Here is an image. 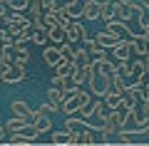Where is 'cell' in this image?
<instances>
[{
    "mask_svg": "<svg viewBox=\"0 0 149 146\" xmlns=\"http://www.w3.org/2000/svg\"><path fill=\"white\" fill-rule=\"evenodd\" d=\"M25 77H27V69L22 67V64H17V62L8 64V67L3 69V74H0V79H3L5 84H20Z\"/></svg>",
    "mask_w": 149,
    "mask_h": 146,
    "instance_id": "1",
    "label": "cell"
},
{
    "mask_svg": "<svg viewBox=\"0 0 149 146\" xmlns=\"http://www.w3.org/2000/svg\"><path fill=\"white\" fill-rule=\"evenodd\" d=\"M109 52H112V57H114V62H127V60L132 57V37H119Z\"/></svg>",
    "mask_w": 149,
    "mask_h": 146,
    "instance_id": "2",
    "label": "cell"
},
{
    "mask_svg": "<svg viewBox=\"0 0 149 146\" xmlns=\"http://www.w3.org/2000/svg\"><path fill=\"white\" fill-rule=\"evenodd\" d=\"M10 109H13V116H20V119H25L27 124H35V109H32L25 99H13Z\"/></svg>",
    "mask_w": 149,
    "mask_h": 146,
    "instance_id": "3",
    "label": "cell"
},
{
    "mask_svg": "<svg viewBox=\"0 0 149 146\" xmlns=\"http://www.w3.org/2000/svg\"><path fill=\"white\" fill-rule=\"evenodd\" d=\"M85 35H87V30H85V27H82L77 20L70 22V27H67V42H72V45H80V42L85 40Z\"/></svg>",
    "mask_w": 149,
    "mask_h": 146,
    "instance_id": "4",
    "label": "cell"
},
{
    "mask_svg": "<svg viewBox=\"0 0 149 146\" xmlns=\"http://www.w3.org/2000/svg\"><path fill=\"white\" fill-rule=\"evenodd\" d=\"M132 52L134 55H139V57H147L149 55V35H137V37H132Z\"/></svg>",
    "mask_w": 149,
    "mask_h": 146,
    "instance_id": "5",
    "label": "cell"
},
{
    "mask_svg": "<svg viewBox=\"0 0 149 146\" xmlns=\"http://www.w3.org/2000/svg\"><path fill=\"white\" fill-rule=\"evenodd\" d=\"M82 17L90 22L100 20V0H85L82 3Z\"/></svg>",
    "mask_w": 149,
    "mask_h": 146,
    "instance_id": "6",
    "label": "cell"
},
{
    "mask_svg": "<svg viewBox=\"0 0 149 146\" xmlns=\"http://www.w3.org/2000/svg\"><path fill=\"white\" fill-rule=\"evenodd\" d=\"M45 32H47V40L52 45H62L67 40V27H62V25H50Z\"/></svg>",
    "mask_w": 149,
    "mask_h": 146,
    "instance_id": "7",
    "label": "cell"
},
{
    "mask_svg": "<svg viewBox=\"0 0 149 146\" xmlns=\"http://www.w3.org/2000/svg\"><path fill=\"white\" fill-rule=\"evenodd\" d=\"M62 60V52H60V47H42V62L47 64V67H55V64Z\"/></svg>",
    "mask_w": 149,
    "mask_h": 146,
    "instance_id": "8",
    "label": "cell"
},
{
    "mask_svg": "<svg viewBox=\"0 0 149 146\" xmlns=\"http://www.w3.org/2000/svg\"><path fill=\"white\" fill-rule=\"evenodd\" d=\"M65 129L67 131H82V129H87V126H90V121L85 119V116H77V114H72V116H67V119H65Z\"/></svg>",
    "mask_w": 149,
    "mask_h": 146,
    "instance_id": "9",
    "label": "cell"
},
{
    "mask_svg": "<svg viewBox=\"0 0 149 146\" xmlns=\"http://www.w3.org/2000/svg\"><path fill=\"white\" fill-rule=\"evenodd\" d=\"M90 62H92V57H90L87 45L85 47H74V55H72V64H74V67H87Z\"/></svg>",
    "mask_w": 149,
    "mask_h": 146,
    "instance_id": "10",
    "label": "cell"
},
{
    "mask_svg": "<svg viewBox=\"0 0 149 146\" xmlns=\"http://www.w3.org/2000/svg\"><path fill=\"white\" fill-rule=\"evenodd\" d=\"M114 15L119 17V20H124V22H129V20H134V8L129 5V3H114Z\"/></svg>",
    "mask_w": 149,
    "mask_h": 146,
    "instance_id": "11",
    "label": "cell"
},
{
    "mask_svg": "<svg viewBox=\"0 0 149 146\" xmlns=\"http://www.w3.org/2000/svg\"><path fill=\"white\" fill-rule=\"evenodd\" d=\"M62 12L70 17V20L82 17V0H67V5H62Z\"/></svg>",
    "mask_w": 149,
    "mask_h": 146,
    "instance_id": "12",
    "label": "cell"
},
{
    "mask_svg": "<svg viewBox=\"0 0 149 146\" xmlns=\"http://www.w3.org/2000/svg\"><path fill=\"white\" fill-rule=\"evenodd\" d=\"M85 45H87V50H90V57H92V60H104V57H109V50L102 47L97 40H90V42H85Z\"/></svg>",
    "mask_w": 149,
    "mask_h": 146,
    "instance_id": "13",
    "label": "cell"
},
{
    "mask_svg": "<svg viewBox=\"0 0 149 146\" xmlns=\"http://www.w3.org/2000/svg\"><path fill=\"white\" fill-rule=\"evenodd\" d=\"M95 40L100 42L102 47H107V50H112V47H114V42H117L119 37L114 35V32H109V30H104V27H102V30H100V32L95 35Z\"/></svg>",
    "mask_w": 149,
    "mask_h": 146,
    "instance_id": "14",
    "label": "cell"
},
{
    "mask_svg": "<svg viewBox=\"0 0 149 146\" xmlns=\"http://www.w3.org/2000/svg\"><path fill=\"white\" fill-rule=\"evenodd\" d=\"M13 57H15L17 64L27 67V62H30V50H27V45H13Z\"/></svg>",
    "mask_w": 149,
    "mask_h": 146,
    "instance_id": "15",
    "label": "cell"
},
{
    "mask_svg": "<svg viewBox=\"0 0 149 146\" xmlns=\"http://www.w3.org/2000/svg\"><path fill=\"white\" fill-rule=\"evenodd\" d=\"M45 99H47L50 104H55V107H62V102H65V92H62V89H57V87H47V92H45Z\"/></svg>",
    "mask_w": 149,
    "mask_h": 146,
    "instance_id": "16",
    "label": "cell"
},
{
    "mask_svg": "<svg viewBox=\"0 0 149 146\" xmlns=\"http://www.w3.org/2000/svg\"><path fill=\"white\" fill-rule=\"evenodd\" d=\"M60 111H62V114H67V116L80 114V102H77V97H67V99L62 102V107H60Z\"/></svg>",
    "mask_w": 149,
    "mask_h": 146,
    "instance_id": "17",
    "label": "cell"
},
{
    "mask_svg": "<svg viewBox=\"0 0 149 146\" xmlns=\"http://www.w3.org/2000/svg\"><path fill=\"white\" fill-rule=\"evenodd\" d=\"M35 129H37V134H47V131H52V119H50L47 114L35 116Z\"/></svg>",
    "mask_w": 149,
    "mask_h": 146,
    "instance_id": "18",
    "label": "cell"
},
{
    "mask_svg": "<svg viewBox=\"0 0 149 146\" xmlns=\"http://www.w3.org/2000/svg\"><path fill=\"white\" fill-rule=\"evenodd\" d=\"M70 79H72L74 84L85 87V84H87V67H74V64H72V72H70Z\"/></svg>",
    "mask_w": 149,
    "mask_h": 146,
    "instance_id": "19",
    "label": "cell"
},
{
    "mask_svg": "<svg viewBox=\"0 0 149 146\" xmlns=\"http://www.w3.org/2000/svg\"><path fill=\"white\" fill-rule=\"evenodd\" d=\"M52 69H55V74H60V77H67V74L72 72V60H70V57H62Z\"/></svg>",
    "mask_w": 149,
    "mask_h": 146,
    "instance_id": "20",
    "label": "cell"
},
{
    "mask_svg": "<svg viewBox=\"0 0 149 146\" xmlns=\"http://www.w3.org/2000/svg\"><path fill=\"white\" fill-rule=\"evenodd\" d=\"M100 17L102 20H112V17H117L114 15V3H104V0H100Z\"/></svg>",
    "mask_w": 149,
    "mask_h": 146,
    "instance_id": "21",
    "label": "cell"
},
{
    "mask_svg": "<svg viewBox=\"0 0 149 146\" xmlns=\"http://www.w3.org/2000/svg\"><path fill=\"white\" fill-rule=\"evenodd\" d=\"M25 124H27L25 119H20V116H13V119H8L3 126H5V131H8V134H13V131H20Z\"/></svg>",
    "mask_w": 149,
    "mask_h": 146,
    "instance_id": "22",
    "label": "cell"
},
{
    "mask_svg": "<svg viewBox=\"0 0 149 146\" xmlns=\"http://www.w3.org/2000/svg\"><path fill=\"white\" fill-rule=\"evenodd\" d=\"M30 42H32V45H37V47H45V45H47V32H45V30H32V35H30Z\"/></svg>",
    "mask_w": 149,
    "mask_h": 146,
    "instance_id": "23",
    "label": "cell"
},
{
    "mask_svg": "<svg viewBox=\"0 0 149 146\" xmlns=\"http://www.w3.org/2000/svg\"><path fill=\"white\" fill-rule=\"evenodd\" d=\"M52 144H70V131L65 129H57V131H52Z\"/></svg>",
    "mask_w": 149,
    "mask_h": 146,
    "instance_id": "24",
    "label": "cell"
},
{
    "mask_svg": "<svg viewBox=\"0 0 149 146\" xmlns=\"http://www.w3.org/2000/svg\"><path fill=\"white\" fill-rule=\"evenodd\" d=\"M30 35H32V27H25V30H20L13 40H15V45H27V42H30Z\"/></svg>",
    "mask_w": 149,
    "mask_h": 146,
    "instance_id": "25",
    "label": "cell"
},
{
    "mask_svg": "<svg viewBox=\"0 0 149 146\" xmlns=\"http://www.w3.org/2000/svg\"><path fill=\"white\" fill-rule=\"evenodd\" d=\"M95 111H97V102H95V99H92L90 104L80 107V116H85V119H92V116H95Z\"/></svg>",
    "mask_w": 149,
    "mask_h": 146,
    "instance_id": "26",
    "label": "cell"
},
{
    "mask_svg": "<svg viewBox=\"0 0 149 146\" xmlns=\"http://www.w3.org/2000/svg\"><path fill=\"white\" fill-rule=\"evenodd\" d=\"M134 136H137V134L129 131V129H119V131H117V141H122V144H132Z\"/></svg>",
    "mask_w": 149,
    "mask_h": 146,
    "instance_id": "27",
    "label": "cell"
},
{
    "mask_svg": "<svg viewBox=\"0 0 149 146\" xmlns=\"http://www.w3.org/2000/svg\"><path fill=\"white\" fill-rule=\"evenodd\" d=\"M92 99H95V97H92V92H90V89H82V87H80V92H77V102H80V107L90 104Z\"/></svg>",
    "mask_w": 149,
    "mask_h": 146,
    "instance_id": "28",
    "label": "cell"
},
{
    "mask_svg": "<svg viewBox=\"0 0 149 146\" xmlns=\"http://www.w3.org/2000/svg\"><path fill=\"white\" fill-rule=\"evenodd\" d=\"M8 5H10V10H27L30 8V0H8Z\"/></svg>",
    "mask_w": 149,
    "mask_h": 146,
    "instance_id": "29",
    "label": "cell"
},
{
    "mask_svg": "<svg viewBox=\"0 0 149 146\" xmlns=\"http://www.w3.org/2000/svg\"><path fill=\"white\" fill-rule=\"evenodd\" d=\"M32 30H47V22H45L42 12L40 15H32Z\"/></svg>",
    "mask_w": 149,
    "mask_h": 146,
    "instance_id": "30",
    "label": "cell"
},
{
    "mask_svg": "<svg viewBox=\"0 0 149 146\" xmlns=\"http://www.w3.org/2000/svg\"><path fill=\"white\" fill-rule=\"evenodd\" d=\"M42 8H45V0H30V8H27V10H30L32 15H40Z\"/></svg>",
    "mask_w": 149,
    "mask_h": 146,
    "instance_id": "31",
    "label": "cell"
},
{
    "mask_svg": "<svg viewBox=\"0 0 149 146\" xmlns=\"http://www.w3.org/2000/svg\"><path fill=\"white\" fill-rule=\"evenodd\" d=\"M60 10H62V5H57V0H45L42 12H60Z\"/></svg>",
    "mask_w": 149,
    "mask_h": 146,
    "instance_id": "32",
    "label": "cell"
},
{
    "mask_svg": "<svg viewBox=\"0 0 149 146\" xmlns=\"http://www.w3.org/2000/svg\"><path fill=\"white\" fill-rule=\"evenodd\" d=\"M0 62L5 64V67L15 62V57H13V47H10V50H3V55H0Z\"/></svg>",
    "mask_w": 149,
    "mask_h": 146,
    "instance_id": "33",
    "label": "cell"
},
{
    "mask_svg": "<svg viewBox=\"0 0 149 146\" xmlns=\"http://www.w3.org/2000/svg\"><path fill=\"white\" fill-rule=\"evenodd\" d=\"M8 10H10V5H8V0H0V17H5Z\"/></svg>",
    "mask_w": 149,
    "mask_h": 146,
    "instance_id": "34",
    "label": "cell"
},
{
    "mask_svg": "<svg viewBox=\"0 0 149 146\" xmlns=\"http://www.w3.org/2000/svg\"><path fill=\"white\" fill-rule=\"evenodd\" d=\"M142 60H144V74L149 77V55H147V57H142Z\"/></svg>",
    "mask_w": 149,
    "mask_h": 146,
    "instance_id": "35",
    "label": "cell"
},
{
    "mask_svg": "<svg viewBox=\"0 0 149 146\" xmlns=\"http://www.w3.org/2000/svg\"><path fill=\"white\" fill-rule=\"evenodd\" d=\"M5 139V126H0V141Z\"/></svg>",
    "mask_w": 149,
    "mask_h": 146,
    "instance_id": "36",
    "label": "cell"
},
{
    "mask_svg": "<svg viewBox=\"0 0 149 146\" xmlns=\"http://www.w3.org/2000/svg\"><path fill=\"white\" fill-rule=\"evenodd\" d=\"M104 3H122V0H104Z\"/></svg>",
    "mask_w": 149,
    "mask_h": 146,
    "instance_id": "37",
    "label": "cell"
},
{
    "mask_svg": "<svg viewBox=\"0 0 149 146\" xmlns=\"http://www.w3.org/2000/svg\"><path fill=\"white\" fill-rule=\"evenodd\" d=\"M3 69H5V64H3V62H0V74H3Z\"/></svg>",
    "mask_w": 149,
    "mask_h": 146,
    "instance_id": "38",
    "label": "cell"
}]
</instances>
